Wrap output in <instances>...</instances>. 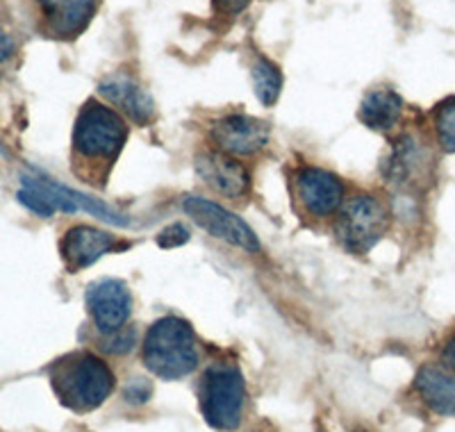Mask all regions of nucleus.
Listing matches in <instances>:
<instances>
[{"mask_svg": "<svg viewBox=\"0 0 455 432\" xmlns=\"http://www.w3.org/2000/svg\"><path fill=\"white\" fill-rule=\"evenodd\" d=\"M51 385L57 401L71 412H93L114 391V373L92 353H71L51 369Z\"/></svg>", "mask_w": 455, "mask_h": 432, "instance_id": "1", "label": "nucleus"}, {"mask_svg": "<svg viewBox=\"0 0 455 432\" xmlns=\"http://www.w3.org/2000/svg\"><path fill=\"white\" fill-rule=\"evenodd\" d=\"M201 362L192 325L178 316H164L150 325L144 341V364L162 380H180Z\"/></svg>", "mask_w": 455, "mask_h": 432, "instance_id": "2", "label": "nucleus"}, {"mask_svg": "<svg viewBox=\"0 0 455 432\" xmlns=\"http://www.w3.org/2000/svg\"><path fill=\"white\" fill-rule=\"evenodd\" d=\"M203 419L214 430H235L242 423L243 403H246V385L242 371L228 362H217L203 373L198 385Z\"/></svg>", "mask_w": 455, "mask_h": 432, "instance_id": "3", "label": "nucleus"}, {"mask_svg": "<svg viewBox=\"0 0 455 432\" xmlns=\"http://www.w3.org/2000/svg\"><path fill=\"white\" fill-rule=\"evenodd\" d=\"M128 140V125L121 114L105 105L89 100L78 114L73 130V148L80 157L100 162H114Z\"/></svg>", "mask_w": 455, "mask_h": 432, "instance_id": "4", "label": "nucleus"}, {"mask_svg": "<svg viewBox=\"0 0 455 432\" xmlns=\"http://www.w3.org/2000/svg\"><path fill=\"white\" fill-rule=\"evenodd\" d=\"M19 201L39 216H52L55 212H92V214H96L103 221L114 223V226H128L130 223L125 216L109 210L108 205L99 203L96 198H87L78 191L57 185L48 178H39V175L36 178L35 175H23Z\"/></svg>", "mask_w": 455, "mask_h": 432, "instance_id": "5", "label": "nucleus"}, {"mask_svg": "<svg viewBox=\"0 0 455 432\" xmlns=\"http://www.w3.org/2000/svg\"><path fill=\"white\" fill-rule=\"evenodd\" d=\"M335 230L348 252H367L387 230V210L373 196H355L341 210Z\"/></svg>", "mask_w": 455, "mask_h": 432, "instance_id": "6", "label": "nucleus"}, {"mask_svg": "<svg viewBox=\"0 0 455 432\" xmlns=\"http://www.w3.org/2000/svg\"><path fill=\"white\" fill-rule=\"evenodd\" d=\"M182 207L212 237L223 239V242L233 244V246L243 248V251L249 252L259 251V242L253 235V230L239 216H235L233 212L223 210L221 205L205 201L201 196H187L185 201H182Z\"/></svg>", "mask_w": 455, "mask_h": 432, "instance_id": "7", "label": "nucleus"}, {"mask_svg": "<svg viewBox=\"0 0 455 432\" xmlns=\"http://www.w3.org/2000/svg\"><path fill=\"white\" fill-rule=\"evenodd\" d=\"M87 309L103 335H116L132 314V296L121 280H99L87 289Z\"/></svg>", "mask_w": 455, "mask_h": 432, "instance_id": "8", "label": "nucleus"}, {"mask_svg": "<svg viewBox=\"0 0 455 432\" xmlns=\"http://www.w3.org/2000/svg\"><path fill=\"white\" fill-rule=\"evenodd\" d=\"M430 171H433V157L428 148L410 134L396 141L385 162V178L392 185L408 191L421 189L430 180Z\"/></svg>", "mask_w": 455, "mask_h": 432, "instance_id": "9", "label": "nucleus"}, {"mask_svg": "<svg viewBox=\"0 0 455 432\" xmlns=\"http://www.w3.org/2000/svg\"><path fill=\"white\" fill-rule=\"evenodd\" d=\"M296 196L310 216H331L344 198V185L339 178L323 169L306 166L296 173Z\"/></svg>", "mask_w": 455, "mask_h": 432, "instance_id": "10", "label": "nucleus"}, {"mask_svg": "<svg viewBox=\"0 0 455 432\" xmlns=\"http://www.w3.org/2000/svg\"><path fill=\"white\" fill-rule=\"evenodd\" d=\"M212 140L228 155H253L269 141V128L262 121L243 114H230L212 125Z\"/></svg>", "mask_w": 455, "mask_h": 432, "instance_id": "11", "label": "nucleus"}, {"mask_svg": "<svg viewBox=\"0 0 455 432\" xmlns=\"http://www.w3.org/2000/svg\"><path fill=\"white\" fill-rule=\"evenodd\" d=\"M196 171L205 185L212 187L217 194L226 196L230 201H237L246 196L251 187L249 171L237 160L221 153H205L196 160Z\"/></svg>", "mask_w": 455, "mask_h": 432, "instance_id": "12", "label": "nucleus"}, {"mask_svg": "<svg viewBox=\"0 0 455 432\" xmlns=\"http://www.w3.org/2000/svg\"><path fill=\"white\" fill-rule=\"evenodd\" d=\"M119 246L116 239L105 230H96L92 226H76L64 235L60 244V252L68 271H80V268L92 267L96 260H100L105 252Z\"/></svg>", "mask_w": 455, "mask_h": 432, "instance_id": "13", "label": "nucleus"}, {"mask_svg": "<svg viewBox=\"0 0 455 432\" xmlns=\"http://www.w3.org/2000/svg\"><path fill=\"white\" fill-rule=\"evenodd\" d=\"M48 32L60 39H73L87 30L96 14V0H36Z\"/></svg>", "mask_w": 455, "mask_h": 432, "instance_id": "14", "label": "nucleus"}, {"mask_svg": "<svg viewBox=\"0 0 455 432\" xmlns=\"http://www.w3.org/2000/svg\"><path fill=\"white\" fill-rule=\"evenodd\" d=\"M100 93L125 112L137 125H146L153 116V100L140 84L128 76H112L100 83Z\"/></svg>", "mask_w": 455, "mask_h": 432, "instance_id": "15", "label": "nucleus"}, {"mask_svg": "<svg viewBox=\"0 0 455 432\" xmlns=\"http://www.w3.org/2000/svg\"><path fill=\"white\" fill-rule=\"evenodd\" d=\"M414 389L430 410L442 417H455V373L426 366L417 373Z\"/></svg>", "mask_w": 455, "mask_h": 432, "instance_id": "16", "label": "nucleus"}, {"mask_svg": "<svg viewBox=\"0 0 455 432\" xmlns=\"http://www.w3.org/2000/svg\"><path fill=\"white\" fill-rule=\"evenodd\" d=\"M403 114V100L392 89H373L360 105V121L371 130H389Z\"/></svg>", "mask_w": 455, "mask_h": 432, "instance_id": "17", "label": "nucleus"}, {"mask_svg": "<svg viewBox=\"0 0 455 432\" xmlns=\"http://www.w3.org/2000/svg\"><path fill=\"white\" fill-rule=\"evenodd\" d=\"M251 76H253L255 96L259 98V103L264 108H274L280 96V87H283L280 68L274 62H269L267 57H258L251 67Z\"/></svg>", "mask_w": 455, "mask_h": 432, "instance_id": "18", "label": "nucleus"}, {"mask_svg": "<svg viewBox=\"0 0 455 432\" xmlns=\"http://www.w3.org/2000/svg\"><path fill=\"white\" fill-rule=\"evenodd\" d=\"M435 132L446 153H455V96L446 98L435 109Z\"/></svg>", "mask_w": 455, "mask_h": 432, "instance_id": "19", "label": "nucleus"}, {"mask_svg": "<svg viewBox=\"0 0 455 432\" xmlns=\"http://www.w3.org/2000/svg\"><path fill=\"white\" fill-rule=\"evenodd\" d=\"M187 242H189V230H187L182 223H173V226L164 228V230L160 232V237H157V244H160L162 248H176Z\"/></svg>", "mask_w": 455, "mask_h": 432, "instance_id": "20", "label": "nucleus"}, {"mask_svg": "<svg viewBox=\"0 0 455 432\" xmlns=\"http://www.w3.org/2000/svg\"><path fill=\"white\" fill-rule=\"evenodd\" d=\"M132 346H135V332L119 330L116 335H109V340L105 341L103 348L108 350V353H114V356H124V353H128Z\"/></svg>", "mask_w": 455, "mask_h": 432, "instance_id": "21", "label": "nucleus"}, {"mask_svg": "<svg viewBox=\"0 0 455 432\" xmlns=\"http://www.w3.org/2000/svg\"><path fill=\"white\" fill-rule=\"evenodd\" d=\"M150 394H153V389H150L148 382L141 380V378H135V380H132L128 387H125L124 398L128 403H135V405H141V403L148 401Z\"/></svg>", "mask_w": 455, "mask_h": 432, "instance_id": "22", "label": "nucleus"}, {"mask_svg": "<svg viewBox=\"0 0 455 432\" xmlns=\"http://www.w3.org/2000/svg\"><path fill=\"white\" fill-rule=\"evenodd\" d=\"M251 0H212L214 12L223 16H237L239 12H243L249 7Z\"/></svg>", "mask_w": 455, "mask_h": 432, "instance_id": "23", "label": "nucleus"}, {"mask_svg": "<svg viewBox=\"0 0 455 432\" xmlns=\"http://www.w3.org/2000/svg\"><path fill=\"white\" fill-rule=\"evenodd\" d=\"M14 39L0 28V64H5L12 55H14Z\"/></svg>", "mask_w": 455, "mask_h": 432, "instance_id": "24", "label": "nucleus"}, {"mask_svg": "<svg viewBox=\"0 0 455 432\" xmlns=\"http://www.w3.org/2000/svg\"><path fill=\"white\" fill-rule=\"evenodd\" d=\"M442 364L455 371V337H453V340L446 341L444 350H442Z\"/></svg>", "mask_w": 455, "mask_h": 432, "instance_id": "25", "label": "nucleus"}]
</instances>
